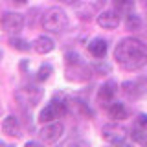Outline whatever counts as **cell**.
I'll return each mask as SVG.
<instances>
[{
    "mask_svg": "<svg viewBox=\"0 0 147 147\" xmlns=\"http://www.w3.org/2000/svg\"><path fill=\"white\" fill-rule=\"evenodd\" d=\"M114 59L123 70H140L142 66L147 64V44L134 37L121 39L116 44Z\"/></svg>",
    "mask_w": 147,
    "mask_h": 147,
    "instance_id": "cell-1",
    "label": "cell"
},
{
    "mask_svg": "<svg viewBox=\"0 0 147 147\" xmlns=\"http://www.w3.org/2000/svg\"><path fill=\"white\" fill-rule=\"evenodd\" d=\"M42 28L50 33H61L68 28V17L61 7H50L42 15Z\"/></svg>",
    "mask_w": 147,
    "mask_h": 147,
    "instance_id": "cell-2",
    "label": "cell"
},
{
    "mask_svg": "<svg viewBox=\"0 0 147 147\" xmlns=\"http://www.w3.org/2000/svg\"><path fill=\"white\" fill-rule=\"evenodd\" d=\"M68 112V107H66V99H52L46 107L39 112V121L42 123H48V121H55L57 118L64 116Z\"/></svg>",
    "mask_w": 147,
    "mask_h": 147,
    "instance_id": "cell-3",
    "label": "cell"
},
{
    "mask_svg": "<svg viewBox=\"0 0 147 147\" xmlns=\"http://www.w3.org/2000/svg\"><path fill=\"white\" fill-rule=\"evenodd\" d=\"M64 132V125L61 121H48L39 131V138L42 144H55Z\"/></svg>",
    "mask_w": 147,
    "mask_h": 147,
    "instance_id": "cell-4",
    "label": "cell"
},
{
    "mask_svg": "<svg viewBox=\"0 0 147 147\" xmlns=\"http://www.w3.org/2000/svg\"><path fill=\"white\" fill-rule=\"evenodd\" d=\"M101 136L110 144H123L127 140V129L118 123H107L101 129Z\"/></svg>",
    "mask_w": 147,
    "mask_h": 147,
    "instance_id": "cell-5",
    "label": "cell"
},
{
    "mask_svg": "<svg viewBox=\"0 0 147 147\" xmlns=\"http://www.w3.org/2000/svg\"><path fill=\"white\" fill-rule=\"evenodd\" d=\"M0 26L7 33H18L24 28V15L20 13H4L0 18Z\"/></svg>",
    "mask_w": 147,
    "mask_h": 147,
    "instance_id": "cell-6",
    "label": "cell"
},
{
    "mask_svg": "<svg viewBox=\"0 0 147 147\" xmlns=\"http://www.w3.org/2000/svg\"><path fill=\"white\" fill-rule=\"evenodd\" d=\"M40 96H42V90L37 88V86H24V88L17 90L15 98L20 105H28V107H35L39 103Z\"/></svg>",
    "mask_w": 147,
    "mask_h": 147,
    "instance_id": "cell-7",
    "label": "cell"
},
{
    "mask_svg": "<svg viewBox=\"0 0 147 147\" xmlns=\"http://www.w3.org/2000/svg\"><path fill=\"white\" fill-rule=\"evenodd\" d=\"M98 24L103 30H114L119 26V13L118 11H103L98 15Z\"/></svg>",
    "mask_w": 147,
    "mask_h": 147,
    "instance_id": "cell-8",
    "label": "cell"
},
{
    "mask_svg": "<svg viewBox=\"0 0 147 147\" xmlns=\"http://www.w3.org/2000/svg\"><path fill=\"white\" fill-rule=\"evenodd\" d=\"M2 131H4V134H7L11 138H18L20 136V123H18V118L17 116H7L2 121Z\"/></svg>",
    "mask_w": 147,
    "mask_h": 147,
    "instance_id": "cell-9",
    "label": "cell"
},
{
    "mask_svg": "<svg viewBox=\"0 0 147 147\" xmlns=\"http://www.w3.org/2000/svg\"><path fill=\"white\" fill-rule=\"evenodd\" d=\"M33 48H35L37 53H50V52L55 48V44H53V40L50 39V37L40 35V37H37V39H35Z\"/></svg>",
    "mask_w": 147,
    "mask_h": 147,
    "instance_id": "cell-10",
    "label": "cell"
},
{
    "mask_svg": "<svg viewBox=\"0 0 147 147\" xmlns=\"http://www.w3.org/2000/svg\"><path fill=\"white\" fill-rule=\"evenodd\" d=\"M88 52L94 55L96 59H101L107 55V40L103 39H94L88 42Z\"/></svg>",
    "mask_w": 147,
    "mask_h": 147,
    "instance_id": "cell-11",
    "label": "cell"
},
{
    "mask_svg": "<svg viewBox=\"0 0 147 147\" xmlns=\"http://www.w3.org/2000/svg\"><path fill=\"white\" fill-rule=\"evenodd\" d=\"M98 96H99V99L103 101V103H110V101H112V98L116 96V83H114V81H107V83H105V85L99 88Z\"/></svg>",
    "mask_w": 147,
    "mask_h": 147,
    "instance_id": "cell-12",
    "label": "cell"
},
{
    "mask_svg": "<svg viewBox=\"0 0 147 147\" xmlns=\"http://www.w3.org/2000/svg\"><path fill=\"white\" fill-rule=\"evenodd\" d=\"M107 110H109V116L112 119H125L127 118V109L123 103H110Z\"/></svg>",
    "mask_w": 147,
    "mask_h": 147,
    "instance_id": "cell-13",
    "label": "cell"
},
{
    "mask_svg": "<svg viewBox=\"0 0 147 147\" xmlns=\"http://www.w3.org/2000/svg\"><path fill=\"white\" fill-rule=\"evenodd\" d=\"M66 107L68 110H72V112H77V114H88L90 116V109L85 105V101H79V99H66Z\"/></svg>",
    "mask_w": 147,
    "mask_h": 147,
    "instance_id": "cell-14",
    "label": "cell"
},
{
    "mask_svg": "<svg viewBox=\"0 0 147 147\" xmlns=\"http://www.w3.org/2000/svg\"><path fill=\"white\" fill-rule=\"evenodd\" d=\"M123 90H125V94L132 96V98H138V96H142L145 92L144 86L138 85V81H127V83H123Z\"/></svg>",
    "mask_w": 147,
    "mask_h": 147,
    "instance_id": "cell-15",
    "label": "cell"
},
{
    "mask_svg": "<svg viewBox=\"0 0 147 147\" xmlns=\"http://www.w3.org/2000/svg\"><path fill=\"white\" fill-rule=\"evenodd\" d=\"M112 4H114L118 13H127V15L134 7V0H112Z\"/></svg>",
    "mask_w": 147,
    "mask_h": 147,
    "instance_id": "cell-16",
    "label": "cell"
},
{
    "mask_svg": "<svg viewBox=\"0 0 147 147\" xmlns=\"http://www.w3.org/2000/svg\"><path fill=\"white\" fill-rule=\"evenodd\" d=\"M131 136H132V140H134L136 144L147 145V132H145V129H140V127L136 125V129H132V131H131Z\"/></svg>",
    "mask_w": 147,
    "mask_h": 147,
    "instance_id": "cell-17",
    "label": "cell"
},
{
    "mask_svg": "<svg viewBox=\"0 0 147 147\" xmlns=\"http://www.w3.org/2000/svg\"><path fill=\"white\" fill-rule=\"evenodd\" d=\"M125 22H127V30H132V31L140 30V26H142V18L138 15H134V13H129Z\"/></svg>",
    "mask_w": 147,
    "mask_h": 147,
    "instance_id": "cell-18",
    "label": "cell"
},
{
    "mask_svg": "<svg viewBox=\"0 0 147 147\" xmlns=\"http://www.w3.org/2000/svg\"><path fill=\"white\" fill-rule=\"evenodd\" d=\"M53 68L50 66V64H42V66L39 68V72H37V81H46L50 76H52Z\"/></svg>",
    "mask_w": 147,
    "mask_h": 147,
    "instance_id": "cell-19",
    "label": "cell"
},
{
    "mask_svg": "<svg viewBox=\"0 0 147 147\" xmlns=\"http://www.w3.org/2000/svg\"><path fill=\"white\" fill-rule=\"evenodd\" d=\"M9 44L15 50H18V52H28V50H30V44L22 39H9Z\"/></svg>",
    "mask_w": 147,
    "mask_h": 147,
    "instance_id": "cell-20",
    "label": "cell"
},
{
    "mask_svg": "<svg viewBox=\"0 0 147 147\" xmlns=\"http://www.w3.org/2000/svg\"><path fill=\"white\" fill-rule=\"evenodd\" d=\"M136 125L140 127V129H145V131H147V114H138Z\"/></svg>",
    "mask_w": 147,
    "mask_h": 147,
    "instance_id": "cell-21",
    "label": "cell"
},
{
    "mask_svg": "<svg viewBox=\"0 0 147 147\" xmlns=\"http://www.w3.org/2000/svg\"><path fill=\"white\" fill-rule=\"evenodd\" d=\"M61 2H64V4H70V6H74V4H77L79 0H61Z\"/></svg>",
    "mask_w": 147,
    "mask_h": 147,
    "instance_id": "cell-22",
    "label": "cell"
},
{
    "mask_svg": "<svg viewBox=\"0 0 147 147\" xmlns=\"http://www.w3.org/2000/svg\"><path fill=\"white\" fill-rule=\"evenodd\" d=\"M13 2H15V4H18V6H22V4H26L28 0H13Z\"/></svg>",
    "mask_w": 147,
    "mask_h": 147,
    "instance_id": "cell-23",
    "label": "cell"
},
{
    "mask_svg": "<svg viewBox=\"0 0 147 147\" xmlns=\"http://www.w3.org/2000/svg\"><path fill=\"white\" fill-rule=\"evenodd\" d=\"M144 2H145V7H147V0H144Z\"/></svg>",
    "mask_w": 147,
    "mask_h": 147,
    "instance_id": "cell-24",
    "label": "cell"
}]
</instances>
